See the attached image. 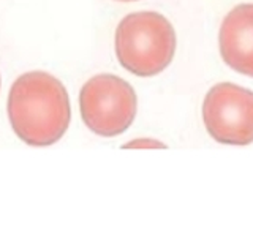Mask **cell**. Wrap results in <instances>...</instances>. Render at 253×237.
Here are the masks:
<instances>
[{
  "mask_svg": "<svg viewBox=\"0 0 253 237\" xmlns=\"http://www.w3.org/2000/svg\"><path fill=\"white\" fill-rule=\"evenodd\" d=\"M8 117L13 131L29 146H51L70 125V100L57 78L30 71L14 81L8 95Z\"/></svg>",
  "mask_w": 253,
  "mask_h": 237,
  "instance_id": "1",
  "label": "cell"
},
{
  "mask_svg": "<svg viewBox=\"0 0 253 237\" xmlns=\"http://www.w3.org/2000/svg\"><path fill=\"white\" fill-rule=\"evenodd\" d=\"M176 52V32L163 14L131 13L116 30L119 63L134 76H155L169 65Z\"/></svg>",
  "mask_w": 253,
  "mask_h": 237,
  "instance_id": "2",
  "label": "cell"
},
{
  "mask_svg": "<svg viewBox=\"0 0 253 237\" xmlns=\"http://www.w3.org/2000/svg\"><path fill=\"white\" fill-rule=\"evenodd\" d=\"M138 100L133 87L114 75H97L79 93V109L84 123L105 138L122 134L133 123Z\"/></svg>",
  "mask_w": 253,
  "mask_h": 237,
  "instance_id": "3",
  "label": "cell"
},
{
  "mask_svg": "<svg viewBox=\"0 0 253 237\" xmlns=\"http://www.w3.org/2000/svg\"><path fill=\"white\" fill-rule=\"evenodd\" d=\"M206 130L221 144L247 146L253 142V92L231 82H220L203 103Z\"/></svg>",
  "mask_w": 253,
  "mask_h": 237,
  "instance_id": "4",
  "label": "cell"
},
{
  "mask_svg": "<svg viewBox=\"0 0 253 237\" xmlns=\"http://www.w3.org/2000/svg\"><path fill=\"white\" fill-rule=\"evenodd\" d=\"M218 44L228 67L253 78V3L237 5L225 16Z\"/></svg>",
  "mask_w": 253,
  "mask_h": 237,
  "instance_id": "5",
  "label": "cell"
},
{
  "mask_svg": "<svg viewBox=\"0 0 253 237\" xmlns=\"http://www.w3.org/2000/svg\"><path fill=\"white\" fill-rule=\"evenodd\" d=\"M124 147H131V149H165L166 146L163 142L157 141V139H150V138H139V139H133L130 142L124 144Z\"/></svg>",
  "mask_w": 253,
  "mask_h": 237,
  "instance_id": "6",
  "label": "cell"
},
{
  "mask_svg": "<svg viewBox=\"0 0 253 237\" xmlns=\"http://www.w3.org/2000/svg\"><path fill=\"white\" fill-rule=\"evenodd\" d=\"M121 2H134V0H121Z\"/></svg>",
  "mask_w": 253,
  "mask_h": 237,
  "instance_id": "7",
  "label": "cell"
}]
</instances>
